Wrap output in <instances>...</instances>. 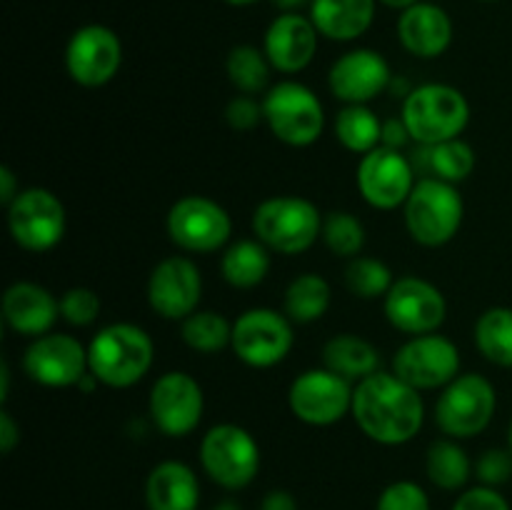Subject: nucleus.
Returning <instances> with one entry per match:
<instances>
[{"mask_svg": "<svg viewBox=\"0 0 512 510\" xmlns=\"http://www.w3.org/2000/svg\"><path fill=\"white\" fill-rule=\"evenodd\" d=\"M375 510H430V498L415 480H393L378 495Z\"/></svg>", "mask_w": 512, "mask_h": 510, "instance_id": "nucleus-38", "label": "nucleus"}, {"mask_svg": "<svg viewBox=\"0 0 512 510\" xmlns=\"http://www.w3.org/2000/svg\"><path fill=\"white\" fill-rule=\"evenodd\" d=\"M198 458L203 473L230 493L248 488L258 478L263 463L258 440L250 430L235 423L213 425L200 440Z\"/></svg>", "mask_w": 512, "mask_h": 510, "instance_id": "nucleus-6", "label": "nucleus"}, {"mask_svg": "<svg viewBox=\"0 0 512 510\" xmlns=\"http://www.w3.org/2000/svg\"><path fill=\"white\" fill-rule=\"evenodd\" d=\"M475 348L488 363L512 368V308L495 305L475 320Z\"/></svg>", "mask_w": 512, "mask_h": 510, "instance_id": "nucleus-32", "label": "nucleus"}, {"mask_svg": "<svg viewBox=\"0 0 512 510\" xmlns=\"http://www.w3.org/2000/svg\"><path fill=\"white\" fill-rule=\"evenodd\" d=\"M450 510H512L508 498L500 493L498 488H488V485H473L465 488L463 493L455 498Z\"/></svg>", "mask_w": 512, "mask_h": 510, "instance_id": "nucleus-41", "label": "nucleus"}, {"mask_svg": "<svg viewBox=\"0 0 512 510\" xmlns=\"http://www.w3.org/2000/svg\"><path fill=\"white\" fill-rule=\"evenodd\" d=\"M410 133L408 128H405L403 118H390V120H383V140H380V145H385V148H393V150H403L405 145L410 143Z\"/></svg>", "mask_w": 512, "mask_h": 510, "instance_id": "nucleus-42", "label": "nucleus"}, {"mask_svg": "<svg viewBox=\"0 0 512 510\" xmlns=\"http://www.w3.org/2000/svg\"><path fill=\"white\" fill-rule=\"evenodd\" d=\"M318 40L320 33L310 15L280 13L265 30L263 50L273 70L295 75L313 63L315 53H318Z\"/></svg>", "mask_w": 512, "mask_h": 510, "instance_id": "nucleus-21", "label": "nucleus"}, {"mask_svg": "<svg viewBox=\"0 0 512 510\" xmlns=\"http://www.w3.org/2000/svg\"><path fill=\"white\" fill-rule=\"evenodd\" d=\"M350 415L365 438L395 448L423 430L425 403L420 390L403 383L393 370H378L355 385Z\"/></svg>", "mask_w": 512, "mask_h": 510, "instance_id": "nucleus-1", "label": "nucleus"}, {"mask_svg": "<svg viewBox=\"0 0 512 510\" xmlns=\"http://www.w3.org/2000/svg\"><path fill=\"white\" fill-rule=\"evenodd\" d=\"M323 368L343 375L353 385L380 370V350L370 340L355 333H338L325 340Z\"/></svg>", "mask_w": 512, "mask_h": 510, "instance_id": "nucleus-26", "label": "nucleus"}, {"mask_svg": "<svg viewBox=\"0 0 512 510\" xmlns=\"http://www.w3.org/2000/svg\"><path fill=\"white\" fill-rule=\"evenodd\" d=\"M330 300H333V288L323 275L300 273L285 288L283 313L298 325L318 323L328 313Z\"/></svg>", "mask_w": 512, "mask_h": 510, "instance_id": "nucleus-30", "label": "nucleus"}, {"mask_svg": "<svg viewBox=\"0 0 512 510\" xmlns=\"http://www.w3.org/2000/svg\"><path fill=\"white\" fill-rule=\"evenodd\" d=\"M258 510H300V508H298V500H295V495L290 493V490L275 488L263 495Z\"/></svg>", "mask_w": 512, "mask_h": 510, "instance_id": "nucleus-44", "label": "nucleus"}, {"mask_svg": "<svg viewBox=\"0 0 512 510\" xmlns=\"http://www.w3.org/2000/svg\"><path fill=\"white\" fill-rule=\"evenodd\" d=\"M403 218L415 243L443 248L460 233L465 218L463 195L458 193V185L438 178H420L403 205Z\"/></svg>", "mask_w": 512, "mask_h": 510, "instance_id": "nucleus-5", "label": "nucleus"}, {"mask_svg": "<svg viewBox=\"0 0 512 510\" xmlns=\"http://www.w3.org/2000/svg\"><path fill=\"white\" fill-rule=\"evenodd\" d=\"M508 448H510V453H512V418H510V425H508Z\"/></svg>", "mask_w": 512, "mask_h": 510, "instance_id": "nucleus-50", "label": "nucleus"}, {"mask_svg": "<svg viewBox=\"0 0 512 510\" xmlns=\"http://www.w3.org/2000/svg\"><path fill=\"white\" fill-rule=\"evenodd\" d=\"M270 250L258 238L233 240L220 255V275L230 288L250 290L258 288L270 273Z\"/></svg>", "mask_w": 512, "mask_h": 510, "instance_id": "nucleus-27", "label": "nucleus"}, {"mask_svg": "<svg viewBox=\"0 0 512 510\" xmlns=\"http://www.w3.org/2000/svg\"><path fill=\"white\" fill-rule=\"evenodd\" d=\"M343 280L350 295H355L360 300L385 298L395 283L393 270L388 268V263H383L378 258H370V255L350 258L348 265H345Z\"/></svg>", "mask_w": 512, "mask_h": 510, "instance_id": "nucleus-35", "label": "nucleus"}, {"mask_svg": "<svg viewBox=\"0 0 512 510\" xmlns=\"http://www.w3.org/2000/svg\"><path fill=\"white\" fill-rule=\"evenodd\" d=\"M170 240L185 253H218L230 243V213L208 195H185L175 200L165 220Z\"/></svg>", "mask_w": 512, "mask_h": 510, "instance_id": "nucleus-10", "label": "nucleus"}, {"mask_svg": "<svg viewBox=\"0 0 512 510\" xmlns=\"http://www.w3.org/2000/svg\"><path fill=\"white\" fill-rule=\"evenodd\" d=\"M200 495L198 473L183 460H163L145 480L148 510H198Z\"/></svg>", "mask_w": 512, "mask_h": 510, "instance_id": "nucleus-24", "label": "nucleus"}, {"mask_svg": "<svg viewBox=\"0 0 512 510\" xmlns=\"http://www.w3.org/2000/svg\"><path fill=\"white\" fill-rule=\"evenodd\" d=\"M123 65V43L108 25L90 23L75 30L65 45V70L83 88H103Z\"/></svg>", "mask_w": 512, "mask_h": 510, "instance_id": "nucleus-17", "label": "nucleus"}, {"mask_svg": "<svg viewBox=\"0 0 512 510\" xmlns=\"http://www.w3.org/2000/svg\"><path fill=\"white\" fill-rule=\"evenodd\" d=\"M355 183L365 203L375 210H395L408 203L415 188V165L403 150L378 145L360 155Z\"/></svg>", "mask_w": 512, "mask_h": 510, "instance_id": "nucleus-16", "label": "nucleus"}, {"mask_svg": "<svg viewBox=\"0 0 512 510\" xmlns=\"http://www.w3.org/2000/svg\"><path fill=\"white\" fill-rule=\"evenodd\" d=\"M473 475L480 485L500 488L512 478V453L510 448H488L475 460Z\"/></svg>", "mask_w": 512, "mask_h": 510, "instance_id": "nucleus-39", "label": "nucleus"}, {"mask_svg": "<svg viewBox=\"0 0 512 510\" xmlns=\"http://www.w3.org/2000/svg\"><path fill=\"white\" fill-rule=\"evenodd\" d=\"M320 240L335 258H358L365 248V225L348 210H330L323 218Z\"/></svg>", "mask_w": 512, "mask_h": 510, "instance_id": "nucleus-36", "label": "nucleus"}, {"mask_svg": "<svg viewBox=\"0 0 512 510\" xmlns=\"http://www.w3.org/2000/svg\"><path fill=\"white\" fill-rule=\"evenodd\" d=\"M480 3H498V0H480Z\"/></svg>", "mask_w": 512, "mask_h": 510, "instance_id": "nucleus-51", "label": "nucleus"}, {"mask_svg": "<svg viewBox=\"0 0 512 510\" xmlns=\"http://www.w3.org/2000/svg\"><path fill=\"white\" fill-rule=\"evenodd\" d=\"M498 410V390L485 375L460 373L440 390L435 423L448 438L468 440L488 430Z\"/></svg>", "mask_w": 512, "mask_h": 510, "instance_id": "nucleus-8", "label": "nucleus"}, {"mask_svg": "<svg viewBox=\"0 0 512 510\" xmlns=\"http://www.w3.org/2000/svg\"><path fill=\"white\" fill-rule=\"evenodd\" d=\"M353 393L355 385L343 375L328 368H310L290 383L288 405L300 423L328 428L353 410Z\"/></svg>", "mask_w": 512, "mask_h": 510, "instance_id": "nucleus-13", "label": "nucleus"}, {"mask_svg": "<svg viewBox=\"0 0 512 510\" xmlns=\"http://www.w3.org/2000/svg\"><path fill=\"white\" fill-rule=\"evenodd\" d=\"M225 123L238 133H248L255 130L260 123H265L263 100H255L253 95H235L228 105H225Z\"/></svg>", "mask_w": 512, "mask_h": 510, "instance_id": "nucleus-40", "label": "nucleus"}, {"mask_svg": "<svg viewBox=\"0 0 512 510\" xmlns=\"http://www.w3.org/2000/svg\"><path fill=\"white\" fill-rule=\"evenodd\" d=\"M210 510H243V505L233 498H223V500H218V503H215Z\"/></svg>", "mask_w": 512, "mask_h": 510, "instance_id": "nucleus-48", "label": "nucleus"}, {"mask_svg": "<svg viewBox=\"0 0 512 510\" xmlns=\"http://www.w3.org/2000/svg\"><path fill=\"white\" fill-rule=\"evenodd\" d=\"M20 443V428L8 410H0V453L10 455Z\"/></svg>", "mask_w": 512, "mask_h": 510, "instance_id": "nucleus-43", "label": "nucleus"}, {"mask_svg": "<svg viewBox=\"0 0 512 510\" xmlns=\"http://www.w3.org/2000/svg\"><path fill=\"white\" fill-rule=\"evenodd\" d=\"M155 345L135 323H110L88 343V368L108 388H133L153 368Z\"/></svg>", "mask_w": 512, "mask_h": 510, "instance_id": "nucleus-2", "label": "nucleus"}, {"mask_svg": "<svg viewBox=\"0 0 512 510\" xmlns=\"http://www.w3.org/2000/svg\"><path fill=\"white\" fill-rule=\"evenodd\" d=\"M388 323L405 335L438 333L448 318V300L443 290L420 275H403L383 298Z\"/></svg>", "mask_w": 512, "mask_h": 510, "instance_id": "nucleus-15", "label": "nucleus"}, {"mask_svg": "<svg viewBox=\"0 0 512 510\" xmlns=\"http://www.w3.org/2000/svg\"><path fill=\"white\" fill-rule=\"evenodd\" d=\"M400 118L415 143L438 145L465 133L470 123V103L455 85L423 83L403 98Z\"/></svg>", "mask_w": 512, "mask_h": 510, "instance_id": "nucleus-3", "label": "nucleus"}, {"mask_svg": "<svg viewBox=\"0 0 512 510\" xmlns=\"http://www.w3.org/2000/svg\"><path fill=\"white\" fill-rule=\"evenodd\" d=\"M225 73H228V80L233 83V88L238 93L258 95L268 93L273 65H270L265 50L243 43L235 45L228 53V58H225Z\"/></svg>", "mask_w": 512, "mask_h": 510, "instance_id": "nucleus-33", "label": "nucleus"}, {"mask_svg": "<svg viewBox=\"0 0 512 510\" xmlns=\"http://www.w3.org/2000/svg\"><path fill=\"white\" fill-rule=\"evenodd\" d=\"M418 155L420 158H413L415 173L420 168L423 178H438L450 185L468 180L473 175L475 163H478L473 145L465 143L463 138L445 140L438 145H420Z\"/></svg>", "mask_w": 512, "mask_h": 510, "instance_id": "nucleus-28", "label": "nucleus"}, {"mask_svg": "<svg viewBox=\"0 0 512 510\" xmlns=\"http://www.w3.org/2000/svg\"><path fill=\"white\" fill-rule=\"evenodd\" d=\"M378 3H383L385 8H393V10H400V13H403V10H408L410 5L420 3V0H378Z\"/></svg>", "mask_w": 512, "mask_h": 510, "instance_id": "nucleus-47", "label": "nucleus"}, {"mask_svg": "<svg viewBox=\"0 0 512 510\" xmlns=\"http://www.w3.org/2000/svg\"><path fill=\"white\" fill-rule=\"evenodd\" d=\"M265 125L280 143L308 148L318 143L325 128V108L315 90L298 80H280L263 95Z\"/></svg>", "mask_w": 512, "mask_h": 510, "instance_id": "nucleus-7", "label": "nucleus"}, {"mask_svg": "<svg viewBox=\"0 0 512 510\" xmlns=\"http://www.w3.org/2000/svg\"><path fill=\"white\" fill-rule=\"evenodd\" d=\"M223 3L233 5V8H248V5L258 3V0H223Z\"/></svg>", "mask_w": 512, "mask_h": 510, "instance_id": "nucleus-49", "label": "nucleus"}, {"mask_svg": "<svg viewBox=\"0 0 512 510\" xmlns=\"http://www.w3.org/2000/svg\"><path fill=\"white\" fill-rule=\"evenodd\" d=\"M398 40L415 58H440L453 43V20L433 0H420L400 13Z\"/></svg>", "mask_w": 512, "mask_h": 510, "instance_id": "nucleus-23", "label": "nucleus"}, {"mask_svg": "<svg viewBox=\"0 0 512 510\" xmlns=\"http://www.w3.org/2000/svg\"><path fill=\"white\" fill-rule=\"evenodd\" d=\"M375 8L378 0H310V20L320 38L350 43L368 33Z\"/></svg>", "mask_w": 512, "mask_h": 510, "instance_id": "nucleus-25", "label": "nucleus"}, {"mask_svg": "<svg viewBox=\"0 0 512 510\" xmlns=\"http://www.w3.org/2000/svg\"><path fill=\"white\" fill-rule=\"evenodd\" d=\"M333 128L338 143L355 155L370 153L383 140V120L368 105H345L335 115Z\"/></svg>", "mask_w": 512, "mask_h": 510, "instance_id": "nucleus-31", "label": "nucleus"}, {"mask_svg": "<svg viewBox=\"0 0 512 510\" xmlns=\"http://www.w3.org/2000/svg\"><path fill=\"white\" fill-rule=\"evenodd\" d=\"M323 218L303 195H273L253 210V235L270 253L300 255L320 240Z\"/></svg>", "mask_w": 512, "mask_h": 510, "instance_id": "nucleus-4", "label": "nucleus"}, {"mask_svg": "<svg viewBox=\"0 0 512 510\" xmlns=\"http://www.w3.org/2000/svg\"><path fill=\"white\" fill-rule=\"evenodd\" d=\"M180 338L190 350L203 355H215L230 348L233 323L218 310H195L180 323Z\"/></svg>", "mask_w": 512, "mask_h": 510, "instance_id": "nucleus-34", "label": "nucleus"}, {"mask_svg": "<svg viewBox=\"0 0 512 510\" xmlns=\"http://www.w3.org/2000/svg\"><path fill=\"white\" fill-rule=\"evenodd\" d=\"M293 343V320L275 308H250L233 320L230 348L248 368H275L288 358Z\"/></svg>", "mask_w": 512, "mask_h": 510, "instance_id": "nucleus-9", "label": "nucleus"}, {"mask_svg": "<svg viewBox=\"0 0 512 510\" xmlns=\"http://www.w3.org/2000/svg\"><path fill=\"white\" fill-rule=\"evenodd\" d=\"M475 463L470 460L468 450L455 438H438L430 443L425 453V475L435 488L445 493H463L473 478Z\"/></svg>", "mask_w": 512, "mask_h": 510, "instance_id": "nucleus-29", "label": "nucleus"}, {"mask_svg": "<svg viewBox=\"0 0 512 510\" xmlns=\"http://www.w3.org/2000/svg\"><path fill=\"white\" fill-rule=\"evenodd\" d=\"M203 273L188 255H170L153 268L148 278V303L160 318L183 323L200 308Z\"/></svg>", "mask_w": 512, "mask_h": 510, "instance_id": "nucleus-19", "label": "nucleus"}, {"mask_svg": "<svg viewBox=\"0 0 512 510\" xmlns=\"http://www.w3.org/2000/svg\"><path fill=\"white\" fill-rule=\"evenodd\" d=\"M280 13H300V8L308 5L310 8V0H270Z\"/></svg>", "mask_w": 512, "mask_h": 510, "instance_id": "nucleus-46", "label": "nucleus"}, {"mask_svg": "<svg viewBox=\"0 0 512 510\" xmlns=\"http://www.w3.org/2000/svg\"><path fill=\"white\" fill-rule=\"evenodd\" d=\"M60 318V298H55L45 285L18 280L3 293V323L23 338H40L53 333Z\"/></svg>", "mask_w": 512, "mask_h": 510, "instance_id": "nucleus-22", "label": "nucleus"}, {"mask_svg": "<svg viewBox=\"0 0 512 510\" xmlns=\"http://www.w3.org/2000/svg\"><path fill=\"white\" fill-rule=\"evenodd\" d=\"M393 70L383 53L370 48H355L340 55L328 73V88L333 98L345 105H368L380 93L390 90Z\"/></svg>", "mask_w": 512, "mask_h": 510, "instance_id": "nucleus-20", "label": "nucleus"}, {"mask_svg": "<svg viewBox=\"0 0 512 510\" xmlns=\"http://www.w3.org/2000/svg\"><path fill=\"white\" fill-rule=\"evenodd\" d=\"M5 210L10 238L28 253H48L63 240L68 215L53 190L23 188Z\"/></svg>", "mask_w": 512, "mask_h": 510, "instance_id": "nucleus-11", "label": "nucleus"}, {"mask_svg": "<svg viewBox=\"0 0 512 510\" xmlns=\"http://www.w3.org/2000/svg\"><path fill=\"white\" fill-rule=\"evenodd\" d=\"M18 193H20V185H18V178H15L13 168H10V165H3V168H0V203L8 208V205L18 198Z\"/></svg>", "mask_w": 512, "mask_h": 510, "instance_id": "nucleus-45", "label": "nucleus"}, {"mask_svg": "<svg viewBox=\"0 0 512 510\" xmlns=\"http://www.w3.org/2000/svg\"><path fill=\"white\" fill-rule=\"evenodd\" d=\"M460 350L440 333L413 335L393 355V373L415 390H443L460 375Z\"/></svg>", "mask_w": 512, "mask_h": 510, "instance_id": "nucleus-12", "label": "nucleus"}, {"mask_svg": "<svg viewBox=\"0 0 512 510\" xmlns=\"http://www.w3.org/2000/svg\"><path fill=\"white\" fill-rule=\"evenodd\" d=\"M148 413L155 428L168 438L195 433L205 413L203 385L185 370H168L150 388Z\"/></svg>", "mask_w": 512, "mask_h": 510, "instance_id": "nucleus-14", "label": "nucleus"}, {"mask_svg": "<svg viewBox=\"0 0 512 510\" xmlns=\"http://www.w3.org/2000/svg\"><path fill=\"white\" fill-rule=\"evenodd\" d=\"M100 308H103L100 295L95 290L83 288V285L68 288L60 295V318L68 325H75V328L93 325L100 318Z\"/></svg>", "mask_w": 512, "mask_h": 510, "instance_id": "nucleus-37", "label": "nucleus"}, {"mask_svg": "<svg viewBox=\"0 0 512 510\" xmlns=\"http://www.w3.org/2000/svg\"><path fill=\"white\" fill-rule=\"evenodd\" d=\"M23 370L43 388H73L90 373L88 345L68 333H45L25 348Z\"/></svg>", "mask_w": 512, "mask_h": 510, "instance_id": "nucleus-18", "label": "nucleus"}]
</instances>
